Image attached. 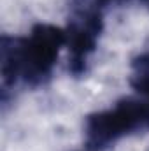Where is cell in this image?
I'll return each instance as SVG.
<instances>
[{
	"instance_id": "1",
	"label": "cell",
	"mask_w": 149,
	"mask_h": 151,
	"mask_svg": "<svg viewBox=\"0 0 149 151\" xmlns=\"http://www.w3.org/2000/svg\"><path fill=\"white\" fill-rule=\"evenodd\" d=\"M63 46H67V32L49 23L35 25L28 37L2 35V102H7L9 91L19 83L27 86H40L49 81Z\"/></svg>"
},
{
	"instance_id": "6",
	"label": "cell",
	"mask_w": 149,
	"mask_h": 151,
	"mask_svg": "<svg viewBox=\"0 0 149 151\" xmlns=\"http://www.w3.org/2000/svg\"><path fill=\"white\" fill-rule=\"evenodd\" d=\"M130 84L137 93H140L149 102V79H132L130 77Z\"/></svg>"
},
{
	"instance_id": "5",
	"label": "cell",
	"mask_w": 149,
	"mask_h": 151,
	"mask_svg": "<svg viewBox=\"0 0 149 151\" xmlns=\"http://www.w3.org/2000/svg\"><path fill=\"white\" fill-rule=\"evenodd\" d=\"M132 79H149V51L132 60Z\"/></svg>"
},
{
	"instance_id": "4",
	"label": "cell",
	"mask_w": 149,
	"mask_h": 151,
	"mask_svg": "<svg viewBox=\"0 0 149 151\" xmlns=\"http://www.w3.org/2000/svg\"><path fill=\"white\" fill-rule=\"evenodd\" d=\"M111 0H69V18H102L104 7Z\"/></svg>"
},
{
	"instance_id": "2",
	"label": "cell",
	"mask_w": 149,
	"mask_h": 151,
	"mask_svg": "<svg viewBox=\"0 0 149 151\" xmlns=\"http://www.w3.org/2000/svg\"><path fill=\"white\" fill-rule=\"evenodd\" d=\"M149 130V102L121 99L112 107L97 111L84 119V142L90 151H105L119 139Z\"/></svg>"
},
{
	"instance_id": "3",
	"label": "cell",
	"mask_w": 149,
	"mask_h": 151,
	"mask_svg": "<svg viewBox=\"0 0 149 151\" xmlns=\"http://www.w3.org/2000/svg\"><path fill=\"white\" fill-rule=\"evenodd\" d=\"M104 28V18H69L67 47H69V70L79 77L86 72L88 60L97 49V42Z\"/></svg>"
},
{
	"instance_id": "7",
	"label": "cell",
	"mask_w": 149,
	"mask_h": 151,
	"mask_svg": "<svg viewBox=\"0 0 149 151\" xmlns=\"http://www.w3.org/2000/svg\"><path fill=\"white\" fill-rule=\"evenodd\" d=\"M142 2H144V4H146V5L149 7V0H142Z\"/></svg>"
}]
</instances>
